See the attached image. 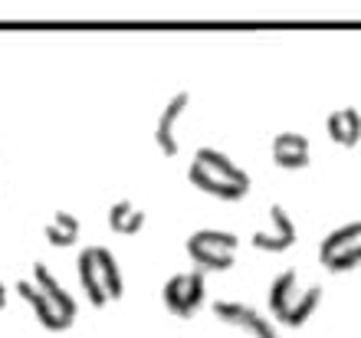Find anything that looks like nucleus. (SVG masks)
I'll list each match as a JSON object with an SVG mask.
<instances>
[{
	"label": "nucleus",
	"mask_w": 361,
	"mask_h": 338,
	"mask_svg": "<svg viewBox=\"0 0 361 338\" xmlns=\"http://www.w3.org/2000/svg\"><path fill=\"white\" fill-rule=\"evenodd\" d=\"M4 306H7V292H0V309H4Z\"/></svg>",
	"instance_id": "obj_16"
},
{
	"label": "nucleus",
	"mask_w": 361,
	"mask_h": 338,
	"mask_svg": "<svg viewBox=\"0 0 361 338\" xmlns=\"http://www.w3.org/2000/svg\"><path fill=\"white\" fill-rule=\"evenodd\" d=\"M267 302L273 322L289 325V329H302L305 322L312 319V312L319 309V302H322V286H302L299 272L286 270L269 282Z\"/></svg>",
	"instance_id": "obj_2"
},
{
	"label": "nucleus",
	"mask_w": 361,
	"mask_h": 338,
	"mask_svg": "<svg viewBox=\"0 0 361 338\" xmlns=\"http://www.w3.org/2000/svg\"><path fill=\"white\" fill-rule=\"evenodd\" d=\"M325 128H329V138H332L335 145L355 148V145L361 141V112L355 109V105H345V109H338V112L329 115Z\"/></svg>",
	"instance_id": "obj_13"
},
{
	"label": "nucleus",
	"mask_w": 361,
	"mask_h": 338,
	"mask_svg": "<svg viewBox=\"0 0 361 338\" xmlns=\"http://www.w3.org/2000/svg\"><path fill=\"white\" fill-rule=\"evenodd\" d=\"M188 105H190V92L188 89H180V92H174L171 99H168V105H164L161 115H158V125H154V145L161 148L164 158H178V151H180L178 122H180V115L188 112Z\"/></svg>",
	"instance_id": "obj_9"
},
{
	"label": "nucleus",
	"mask_w": 361,
	"mask_h": 338,
	"mask_svg": "<svg viewBox=\"0 0 361 338\" xmlns=\"http://www.w3.org/2000/svg\"><path fill=\"white\" fill-rule=\"evenodd\" d=\"M76 272L89 306L102 309L109 302L122 299L125 279H122V270H118V260H115V253L109 246H86L76 260Z\"/></svg>",
	"instance_id": "obj_3"
},
{
	"label": "nucleus",
	"mask_w": 361,
	"mask_h": 338,
	"mask_svg": "<svg viewBox=\"0 0 361 338\" xmlns=\"http://www.w3.org/2000/svg\"><path fill=\"white\" fill-rule=\"evenodd\" d=\"M17 292L23 296V302H27L30 309H33V315H37L39 325H43L47 332H66L69 325H73V322H69L66 315H63V312L53 306V299H49L47 292L39 289V286L30 279V276L17 279Z\"/></svg>",
	"instance_id": "obj_10"
},
{
	"label": "nucleus",
	"mask_w": 361,
	"mask_h": 338,
	"mask_svg": "<svg viewBox=\"0 0 361 338\" xmlns=\"http://www.w3.org/2000/svg\"><path fill=\"white\" fill-rule=\"evenodd\" d=\"M0 292H7V289H4V282H0Z\"/></svg>",
	"instance_id": "obj_17"
},
{
	"label": "nucleus",
	"mask_w": 361,
	"mask_h": 338,
	"mask_svg": "<svg viewBox=\"0 0 361 338\" xmlns=\"http://www.w3.org/2000/svg\"><path fill=\"white\" fill-rule=\"evenodd\" d=\"M145 227V210L135 200H115L109 207V230L118 236H135Z\"/></svg>",
	"instance_id": "obj_14"
},
{
	"label": "nucleus",
	"mask_w": 361,
	"mask_h": 338,
	"mask_svg": "<svg viewBox=\"0 0 361 338\" xmlns=\"http://www.w3.org/2000/svg\"><path fill=\"white\" fill-rule=\"evenodd\" d=\"M295 224L289 210L283 204H273L267 214V227H259L257 234H253V246L263 250V253H286L289 246L295 243Z\"/></svg>",
	"instance_id": "obj_8"
},
{
	"label": "nucleus",
	"mask_w": 361,
	"mask_h": 338,
	"mask_svg": "<svg viewBox=\"0 0 361 338\" xmlns=\"http://www.w3.org/2000/svg\"><path fill=\"white\" fill-rule=\"evenodd\" d=\"M319 263L329 272H348L361 266V220L335 227L319 243Z\"/></svg>",
	"instance_id": "obj_6"
},
{
	"label": "nucleus",
	"mask_w": 361,
	"mask_h": 338,
	"mask_svg": "<svg viewBox=\"0 0 361 338\" xmlns=\"http://www.w3.org/2000/svg\"><path fill=\"white\" fill-rule=\"evenodd\" d=\"M161 299L164 309L171 312L174 319H194L207 306V279H204V272L197 270L174 272L171 279L164 282Z\"/></svg>",
	"instance_id": "obj_5"
},
{
	"label": "nucleus",
	"mask_w": 361,
	"mask_h": 338,
	"mask_svg": "<svg viewBox=\"0 0 361 338\" xmlns=\"http://www.w3.org/2000/svg\"><path fill=\"white\" fill-rule=\"evenodd\" d=\"M214 315L220 322H227L233 329L247 332L253 338H279V329H276V322L267 319L257 306H250V302H240V299H217L214 302Z\"/></svg>",
	"instance_id": "obj_7"
},
{
	"label": "nucleus",
	"mask_w": 361,
	"mask_h": 338,
	"mask_svg": "<svg viewBox=\"0 0 361 338\" xmlns=\"http://www.w3.org/2000/svg\"><path fill=\"white\" fill-rule=\"evenodd\" d=\"M79 230H82L79 217H73L69 210H56L53 220L43 227V236H47V243H53V246H73L79 240Z\"/></svg>",
	"instance_id": "obj_15"
},
{
	"label": "nucleus",
	"mask_w": 361,
	"mask_h": 338,
	"mask_svg": "<svg viewBox=\"0 0 361 338\" xmlns=\"http://www.w3.org/2000/svg\"><path fill=\"white\" fill-rule=\"evenodd\" d=\"M188 181L197 191L210 194L217 200H227V204H237L250 194V174L240 168L237 161L224 155L217 148H197L194 158L188 164Z\"/></svg>",
	"instance_id": "obj_1"
},
{
	"label": "nucleus",
	"mask_w": 361,
	"mask_h": 338,
	"mask_svg": "<svg viewBox=\"0 0 361 338\" xmlns=\"http://www.w3.org/2000/svg\"><path fill=\"white\" fill-rule=\"evenodd\" d=\"M269 155L283 171H302L312 161V145L299 132H279L269 145Z\"/></svg>",
	"instance_id": "obj_11"
},
{
	"label": "nucleus",
	"mask_w": 361,
	"mask_h": 338,
	"mask_svg": "<svg viewBox=\"0 0 361 338\" xmlns=\"http://www.w3.org/2000/svg\"><path fill=\"white\" fill-rule=\"evenodd\" d=\"M30 279H33V282H37V286H39V289L47 292L49 299H53V306H56V309L63 312V315H66L69 322H76V312H79L76 299H73V296H69V292H66V286H63V282H59L56 276L49 272V266H43V263H33V270H30Z\"/></svg>",
	"instance_id": "obj_12"
},
{
	"label": "nucleus",
	"mask_w": 361,
	"mask_h": 338,
	"mask_svg": "<svg viewBox=\"0 0 361 338\" xmlns=\"http://www.w3.org/2000/svg\"><path fill=\"white\" fill-rule=\"evenodd\" d=\"M184 250H188L190 263L197 266V272H227L237 263L240 240H237V234H230V230H214V227H207V230H194V234L188 236Z\"/></svg>",
	"instance_id": "obj_4"
}]
</instances>
